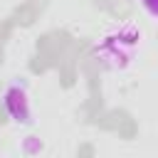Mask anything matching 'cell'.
<instances>
[{
	"label": "cell",
	"instance_id": "obj_2",
	"mask_svg": "<svg viewBox=\"0 0 158 158\" xmlns=\"http://www.w3.org/2000/svg\"><path fill=\"white\" fill-rule=\"evenodd\" d=\"M2 106H5V111L10 114L12 121H17V123H30V118H32V104H30V96H27L25 86L10 84V86L2 91Z\"/></svg>",
	"mask_w": 158,
	"mask_h": 158
},
{
	"label": "cell",
	"instance_id": "obj_3",
	"mask_svg": "<svg viewBox=\"0 0 158 158\" xmlns=\"http://www.w3.org/2000/svg\"><path fill=\"white\" fill-rule=\"evenodd\" d=\"M138 2H141V7H143L151 17L158 20V0H138Z\"/></svg>",
	"mask_w": 158,
	"mask_h": 158
},
{
	"label": "cell",
	"instance_id": "obj_1",
	"mask_svg": "<svg viewBox=\"0 0 158 158\" xmlns=\"http://www.w3.org/2000/svg\"><path fill=\"white\" fill-rule=\"evenodd\" d=\"M138 40H141V32H136V30H131L128 37L123 35V30H118L116 35L104 37V42H101V62H104V64H111V59H116V62H114V69H118V67H121L118 59L128 62Z\"/></svg>",
	"mask_w": 158,
	"mask_h": 158
}]
</instances>
